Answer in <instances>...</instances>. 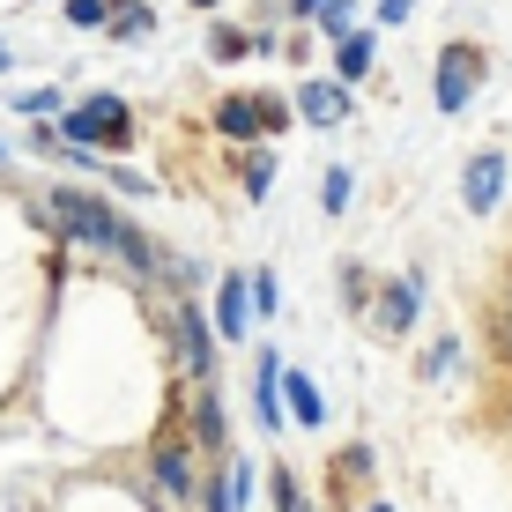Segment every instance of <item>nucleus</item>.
<instances>
[{
    "instance_id": "nucleus-1",
    "label": "nucleus",
    "mask_w": 512,
    "mask_h": 512,
    "mask_svg": "<svg viewBox=\"0 0 512 512\" xmlns=\"http://www.w3.org/2000/svg\"><path fill=\"white\" fill-rule=\"evenodd\" d=\"M45 216L60 223V238H75V245H90V253H119L127 268H141V275H156L164 260H156V245H141V231L119 208H104L97 193H82V186H60L45 201Z\"/></svg>"
},
{
    "instance_id": "nucleus-2",
    "label": "nucleus",
    "mask_w": 512,
    "mask_h": 512,
    "mask_svg": "<svg viewBox=\"0 0 512 512\" xmlns=\"http://www.w3.org/2000/svg\"><path fill=\"white\" fill-rule=\"evenodd\" d=\"M60 141L67 149H127L134 141V119H127V104H119L112 90H97V97H82V104H67V119H60Z\"/></svg>"
},
{
    "instance_id": "nucleus-3",
    "label": "nucleus",
    "mask_w": 512,
    "mask_h": 512,
    "mask_svg": "<svg viewBox=\"0 0 512 512\" xmlns=\"http://www.w3.org/2000/svg\"><path fill=\"white\" fill-rule=\"evenodd\" d=\"M149 483H156V498L164 505H193L201 498V461H193V446H179V438H164V446L149 453Z\"/></svg>"
},
{
    "instance_id": "nucleus-4",
    "label": "nucleus",
    "mask_w": 512,
    "mask_h": 512,
    "mask_svg": "<svg viewBox=\"0 0 512 512\" xmlns=\"http://www.w3.org/2000/svg\"><path fill=\"white\" fill-rule=\"evenodd\" d=\"M282 127H290V104H275V97H223L216 104L223 141H260V134H282Z\"/></svg>"
},
{
    "instance_id": "nucleus-5",
    "label": "nucleus",
    "mask_w": 512,
    "mask_h": 512,
    "mask_svg": "<svg viewBox=\"0 0 512 512\" xmlns=\"http://www.w3.org/2000/svg\"><path fill=\"white\" fill-rule=\"evenodd\" d=\"M475 90H483V52H475V45H446V52H438V75H431L438 112H468Z\"/></svg>"
},
{
    "instance_id": "nucleus-6",
    "label": "nucleus",
    "mask_w": 512,
    "mask_h": 512,
    "mask_svg": "<svg viewBox=\"0 0 512 512\" xmlns=\"http://www.w3.org/2000/svg\"><path fill=\"white\" fill-rule=\"evenodd\" d=\"M498 193H505V156H498V149H483V156L468 164V186H461L468 216H490V208H498Z\"/></svg>"
},
{
    "instance_id": "nucleus-7",
    "label": "nucleus",
    "mask_w": 512,
    "mask_h": 512,
    "mask_svg": "<svg viewBox=\"0 0 512 512\" xmlns=\"http://www.w3.org/2000/svg\"><path fill=\"white\" fill-rule=\"evenodd\" d=\"M416 312H423V282L416 275H401V282H386V290H379V327L386 334H409Z\"/></svg>"
},
{
    "instance_id": "nucleus-8",
    "label": "nucleus",
    "mask_w": 512,
    "mask_h": 512,
    "mask_svg": "<svg viewBox=\"0 0 512 512\" xmlns=\"http://www.w3.org/2000/svg\"><path fill=\"white\" fill-rule=\"evenodd\" d=\"M253 409H260V431H282V423H290V401H282V364H275V349L260 357V372H253Z\"/></svg>"
},
{
    "instance_id": "nucleus-9",
    "label": "nucleus",
    "mask_w": 512,
    "mask_h": 512,
    "mask_svg": "<svg viewBox=\"0 0 512 512\" xmlns=\"http://www.w3.org/2000/svg\"><path fill=\"white\" fill-rule=\"evenodd\" d=\"M179 364L186 372H216V342H208L201 305H179Z\"/></svg>"
},
{
    "instance_id": "nucleus-10",
    "label": "nucleus",
    "mask_w": 512,
    "mask_h": 512,
    "mask_svg": "<svg viewBox=\"0 0 512 512\" xmlns=\"http://www.w3.org/2000/svg\"><path fill=\"white\" fill-rule=\"evenodd\" d=\"M297 112L312 127H334V119H349V90L342 82H297Z\"/></svg>"
},
{
    "instance_id": "nucleus-11",
    "label": "nucleus",
    "mask_w": 512,
    "mask_h": 512,
    "mask_svg": "<svg viewBox=\"0 0 512 512\" xmlns=\"http://www.w3.org/2000/svg\"><path fill=\"white\" fill-rule=\"evenodd\" d=\"M245 320H253V275H223L216 282V327L245 334Z\"/></svg>"
},
{
    "instance_id": "nucleus-12",
    "label": "nucleus",
    "mask_w": 512,
    "mask_h": 512,
    "mask_svg": "<svg viewBox=\"0 0 512 512\" xmlns=\"http://www.w3.org/2000/svg\"><path fill=\"white\" fill-rule=\"evenodd\" d=\"M282 401H290V423H327V409H320V386H312L305 372H282Z\"/></svg>"
},
{
    "instance_id": "nucleus-13",
    "label": "nucleus",
    "mask_w": 512,
    "mask_h": 512,
    "mask_svg": "<svg viewBox=\"0 0 512 512\" xmlns=\"http://www.w3.org/2000/svg\"><path fill=\"white\" fill-rule=\"evenodd\" d=\"M193 438H201L208 453H223V401H216V386L193 401Z\"/></svg>"
},
{
    "instance_id": "nucleus-14",
    "label": "nucleus",
    "mask_w": 512,
    "mask_h": 512,
    "mask_svg": "<svg viewBox=\"0 0 512 512\" xmlns=\"http://www.w3.org/2000/svg\"><path fill=\"white\" fill-rule=\"evenodd\" d=\"M334 67H342V82L372 75V38H364V30H357V38H342V45H334Z\"/></svg>"
},
{
    "instance_id": "nucleus-15",
    "label": "nucleus",
    "mask_w": 512,
    "mask_h": 512,
    "mask_svg": "<svg viewBox=\"0 0 512 512\" xmlns=\"http://www.w3.org/2000/svg\"><path fill=\"white\" fill-rule=\"evenodd\" d=\"M67 23L75 30H112L119 15H112V0H67Z\"/></svg>"
},
{
    "instance_id": "nucleus-16",
    "label": "nucleus",
    "mask_w": 512,
    "mask_h": 512,
    "mask_svg": "<svg viewBox=\"0 0 512 512\" xmlns=\"http://www.w3.org/2000/svg\"><path fill=\"white\" fill-rule=\"evenodd\" d=\"M320 30H327V38H334V45H342V38H357V8H349V0H327V15H320Z\"/></svg>"
},
{
    "instance_id": "nucleus-17",
    "label": "nucleus",
    "mask_w": 512,
    "mask_h": 512,
    "mask_svg": "<svg viewBox=\"0 0 512 512\" xmlns=\"http://www.w3.org/2000/svg\"><path fill=\"white\" fill-rule=\"evenodd\" d=\"M275 305H282V282H275V268H253V312H268V320H275Z\"/></svg>"
},
{
    "instance_id": "nucleus-18",
    "label": "nucleus",
    "mask_w": 512,
    "mask_h": 512,
    "mask_svg": "<svg viewBox=\"0 0 512 512\" xmlns=\"http://www.w3.org/2000/svg\"><path fill=\"white\" fill-rule=\"evenodd\" d=\"M320 208H327V216L349 208V171H327V179H320Z\"/></svg>"
},
{
    "instance_id": "nucleus-19",
    "label": "nucleus",
    "mask_w": 512,
    "mask_h": 512,
    "mask_svg": "<svg viewBox=\"0 0 512 512\" xmlns=\"http://www.w3.org/2000/svg\"><path fill=\"white\" fill-rule=\"evenodd\" d=\"M149 30H156V15H149V8H127V15L112 23V38H127V45H134V38H149Z\"/></svg>"
},
{
    "instance_id": "nucleus-20",
    "label": "nucleus",
    "mask_w": 512,
    "mask_h": 512,
    "mask_svg": "<svg viewBox=\"0 0 512 512\" xmlns=\"http://www.w3.org/2000/svg\"><path fill=\"white\" fill-rule=\"evenodd\" d=\"M453 357H461L453 342H431V349H423V364H416V372H423V379H438V372H453Z\"/></svg>"
},
{
    "instance_id": "nucleus-21",
    "label": "nucleus",
    "mask_w": 512,
    "mask_h": 512,
    "mask_svg": "<svg viewBox=\"0 0 512 512\" xmlns=\"http://www.w3.org/2000/svg\"><path fill=\"white\" fill-rule=\"evenodd\" d=\"M275 186V156H253V164H245V193H253V201H260V193H268Z\"/></svg>"
},
{
    "instance_id": "nucleus-22",
    "label": "nucleus",
    "mask_w": 512,
    "mask_h": 512,
    "mask_svg": "<svg viewBox=\"0 0 512 512\" xmlns=\"http://www.w3.org/2000/svg\"><path fill=\"white\" fill-rule=\"evenodd\" d=\"M490 342H498V357H505V372H512V312H490Z\"/></svg>"
},
{
    "instance_id": "nucleus-23",
    "label": "nucleus",
    "mask_w": 512,
    "mask_h": 512,
    "mask_svg": "<svg viewBox=\"0 0 512 512\" xmlns=\"http://www.w3.org/2000/svg\"><path fill=\"white\" fill-rule=\"evenodd\" d=\"M275 512H305V490H297L290 475H275Z\"/></svg>"
},
{
    "instance_id": "nucleus-24",
    "label": "nucleus",
    "mask_w": 512,
    "mask_h": 512,
    "mask_svg": "<svg viewBox=\"0 0 512 512\" xmlns=\"http://www.w3.org/2000/svg\"><path fill=\"white\" fill-rule=\"evenodd\" d=\"M15 112H23V119H30V112H60V90H30L23 104H15Z\"/></svg>"
},
{
    "instance_id": "nucleus-25",
    "label": "nucleus",
    "mask_w": 512,
    "mask_h": 512,
    "mask_svg": "<svg viewBox=\"0 0 512 512\" xmlns=\"http://www.w3.org/2000/svg\"><path fill=\"white\" fill-rule=\"evenodd\" d=\"M409 8L416 0H379V23H409Z\"/></svg>"
},
{
    "instance_id": "nucleus-26",
    "label": "nucleus",
    "mask_w": 512,
    "mask_h": 512,
    "mask_svg": "<svg viewBox=\"0 0 512 512\" xmlns=\"http://www.w3.org/2000/svg\"><path fill=\"white\" fill-rule=\"evenodd\" d=\"M290 8H297V15H327V0H290Z\"/></svg>"
},
{
    "instance_id": "nucleus-27",
    "label": "nucleus",
    "mask_w": 512,
    "mask_h": 512,
    "mask_svg": "<svg viewBox=\"0 0 512 512\" xmlns=\"http://www.w3.org/2000/svg\"><path fill=\"white\" fill-rule=\"evenodd\" d=\"M505 312H512V275H505Z\"/></svg>"
},
{
    "instance_id": "nucleus-28",
    "label": "nucleus",
    "mask_w": 512,
    "mask_h": 512,
    "mask_svg": "<svg viewBox=\"0 0 512 512\" xmlns=\"http://www.w3.org/2000/svg\"><path fill=\"white\" fill-rule=\"evenodd\" d=\"M372 512H394V505H372Z\"/></svg>"
},
{
    "instance_id": "nucleus-29",
    "label": "nucleus",
    "mask_w": 512,
    "mask_h": 512,
    "mask_svg": "<svg viewBox=\"0 0 512 512\" xmlns=\"http://www.w3.org/2000/svg\"><path fill=\"white\" fill-rule=\"evenodd\" d=\"M0 67H8V52H0Z\"/></svg>"
}]
</instances>
